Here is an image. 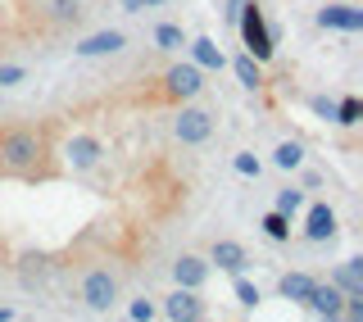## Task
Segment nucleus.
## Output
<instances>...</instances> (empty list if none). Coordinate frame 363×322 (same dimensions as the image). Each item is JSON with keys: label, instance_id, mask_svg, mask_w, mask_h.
<instances>
[{"label": "nucleus", "instance_id": "21", "mask_svg": "<svg viewBox=\"0 0 363 322\" xmlns=\"http://www.w3.org/2000/svg\"><path fill=\"white\" fill-rule=\"evenodd\" d=\"M45 14H50V23L68 28V23H82L86 9H82V0H45Z\"/></svg>", "mask_w": 363, "mask_h": 322}, {"label": "nucleus", "instance_id": "12", "mask_svg": "<svg viewBox=\"0 0 363 322\" xmlns=\"http://www.w3.org/2000/svg\"><path fill=\"white\" fill-rule=\"evenodd\" d=\"M304 309H309V313H318V318H327V322H340V309H345V291H340V286H332V282H318Z\"/></svg>", "mask_w": 363, "mask_h": 322}, {"label": "nucleus", "instance_id": "7", "mask_svg": "<svg viewBox=\"0 0 363 322\" xmlns=\"http://www.w3.org/2000/svg\"><path fill=\"white\" fill-rule=\"evenodd\" d=\"M304 240L309 245H327V240H336V232H340V218H336V209L327 200H304Z\"/></svg>", "mask_w": 363, "mask_h": 322}, {"label": "nucleus", "instance_id": "18", "mask_svg": "<svg viewBox=\"0 0 363 322\" xmlns=\"http://www.w3.org/2000/svg\"><path fill=\"white\" fill-rule=\"evenodd\" d=\"M232 73L241 77L245 91H259V87H264V64H259L255 55H236V60H232Z\"/></svg>", "mask_w": 363, "mask_h": 322}, {"label": "nucleus", "instance_id": "15", "mask_svg": "<svg viewBox=\"0 0 363 322\" xmlns=\"http://www.w3.org/2000/svg\"><path fill=\"white\" fill-rule=\"evenodd\" d=\"M304 159H309V150H304V141H295V136L272 145V168H281V172H300Z\"/></svg>", "mask_w": 363, "mask_h": 322}, {"label": "nucleus", "instance_id": "10", "mask_svg": "<svg viewBox=\"0 0 363 322\" xmlns=\"http://www.w3.org/2000/svg\"><path fill=\"white\" fill-rule=\"evenodd\" d=\"M209 259H204V255H191V250H186V255H177L173 259V286H191V291H204V282H209Z\"/></svg>", "mask_w": 363, "mask_h": 322}, {"label": "nucleus", "instance_id": "26", "mask_svg": "<svg viewBox=\"0 0 363 322\" xmlns=\"http://www.w3.org/2000/svg\"><path fill=\"white\" fill-rule=\"evenodd\" d=\"M28 82V68L23 64H0V91H14Z\"/></svg>", "mask_w": 363, "mask_h": 322}, {"label": "nucleus", "instance_id": "24", "mask_svg": "<svg viewBox=\"0 0 363 322\" xmlns=\"http://www.w3.org/2000/svg\"><path fill=\"white\" fill-rule=\"evenodd\" d=\"M232 168L241 172V177H264V159H259L255 150H236L232 155Z\"/></svg>", "mask_w": 363, "mask_h": 322}, {"label": "nucleus", "instance_id": "16", "mask_svg": "<svg viewBox=\"0 0 363 322\" xmlns=\"http://www.w3.org/2000/svg\"><path fill=\"white\" fill-rule=\"evenodd\" d=\"M313 286L318 277H309V272H286V277L277 282V291H281V300H291V304H309V295H313Z\"/></svg>", "mask_w": 363, "mask_h": 322}, {"label": "nucleus", "instance_id": "29", "mask_svg": "<svg viewBox=\"0 0 363 322\" xmlns=\"http://www.w3.org/2000/svg\"><path fill=\"white\" fill-rule=\"evenodd\" d=\"M123 14H145V9H164L168 0H118Z\"/></svg>", "mask_w": 363, "mask_h": 322}, {"label": "nucleus", "instance_id": "30", "mask_svg": "<svg viewBox=\"0 0 363 322\" xmlns=\"http://www.w3.org/2000/svg\"><path fill=\"white\" fill-rule=\"evenodd\" d=\"M241 5H245V0H227V9H223V14H227V23H236V14H241Z\"/></svg>", "mask_w": 363, "mask_h": 322}, {"label": "nucleus", "instance_id": "19", "mask_svg": "<svg viewBox=\"0 0 363 322\" xmlns=\"http://www.w3.org/2000/svg\"><path fill=\"white\" fill-rule=\"evenodd\" d=\"M327 282L340 286L345 295H350V291H363V259H345V263H340V268H336Z\"/></svg>", "mask_w": 363, "mask_h": 322}, {"label": "nucleus", "instance_id": "5", "mask_svg": "<svg viewBox=\"0 0 363 322\" xmlns=\"http://www.w3.org/2000/svg\"><path fill=\"white\" fill-rule=\"evenodd\" d=\"M232 28L241 32V41H245V55H255L259 64H268V60H272V50H277V37L268 32V23H264V9H259V0H245Z\"/></svg>", "mask_w": 363, "mask_h": 322}, {"label": "nucleus", "instance_id": "20", "mask_svg": "<svg viewBox=\"0 0 363 322\" xmlns=\"http://www.w3.org/2000/svg\"><path fill=\"white\" fill-rule=\"evenodd\" d=\"M304 200H309V195H304V187H281L277 200H272V209L286 213L291 223H295V218H300V209H304Z\"/></svg>", "mask_w": 363, "mask_h": 322}, {"label": "nucleus", "instance_id": "25", "mask_svg": "<svg viewBox=\"0 0 363 322\" xmlns=\"http://www.w3.org/2000/svg\"><path fill=\"white\" fill-rule=\"evenodd\" d=\"M236 300H241V309H259V286L255 282H245V272H236Z\"/></svg>", "mask_w": 363, "mask_h": 322}, {"label": "nucleus", "instance_id": "2", "mask_svg": "<svg viewBox=\"0 0 363 322\" xmlns=\"http://www.w3.org/2000/svg\"><path fill=\"white\" fill-rule=\"evenodd\" d=\"M118 300H123V277L105 259L86 263V268L77 272V304H82L86 313H109Z\"/></svg>", "mask_w": 363, "mask_h": 322}, {"label": "nucleus", "instance_id": "28", "mask_svg": "<svg viewBox=\"0 0 363 322\" xmlns=\"http://www.w3.org/2000/svg\"><path fill=\"white\" fill-rule=\"evenodd\" d=\"M309 109H313L323 123H332V118H336V100H332V96H309Z\"/></svg>", "mask_w": 363, "mask_h": 322}, {"label": "nucleus", "instance_id": "8", "mask_svg": "<svg viewBox=\"0 0 363 322\" xmlns=\"http://www.w3.org/2000/svg\"><path fill=\"white\" fill-rule=\"evenodd\" d=\"M123 50H128V32L123 28H100V32H91V37L73 41L77 60H109V55H123Z\"/></svg>", "mask_w": 363, "mask_h": 322}, {"label": "nucleus", "instance_id": "9", "mask_svg": "<svg viewBox=\"0 0 363 322\" xmlns=\"http://www.w3.org/2000/svg\"><path fill=\"white\" fill-rule=\"evenodd\" d=\"M159 313L173 318V322H200L209 309H204L200 291H191V286H173V291L164 295V304H159Z\"/></svg>", "mask_w": 363, "mask_h": 322}, {"label": "nucleus", "instance_id": "17", "mask_svg": "<svg viewBox=\"0 0 363 322\" xmlns=\"http://www.w3.org/2000/svg\"><path fill=\"white\" fill-rule=\"evenodd\" d=\"M150 41L159 45V50H164V55H177V50H186V32H182L177 28V23H155V32H150Z\"/></svg>", "mask_w": 363, "mask_h": 322}, {"label": "nucleus", "instance_id": "13", "mask_svg": "<svg viewBox=\"0 0 363 322\" xmlns=\"http://www.w3.org/2000/svg\"><path fill=\"white\" fill-rule=\"evenodd\" d=\"M318 28L359 32V28H363V14H359L354 5H345V0H336V5H323V9H318Z\"/></svg>", "mask_w": 363, "mask_h": 322}, {"label": "nucleus", "instance_id": "6", "mask_svg": "<svg viewBox=\"0 0 363 322\" xmlns=\"http://www.w3.org/2000/svg\"><path fill=\"white\" fill-rule=\"evenodd\" d=\"M55 155H60V164L68 172H96L105 164V141H100L96 132H68L60 145H55Z\"/></svg>", "mask_w": 363, "mask_h": 322}, {"label": "nucleus", "instance_id": "33", "mask_svg": "<svg viewBox=\"0 0 363 322\" xmlns=\"http://www.w3.org/2000/svg\"><path fill=\"white\" fill-rule=\"evenodd\" d=\"M82 5H86V0H82Z\"/></svg>", "mask_w": 363, "mask_h": 322}, {"label": "nucleus", "instance_id": "14", "mask_svg": "<svg viewBox=\"0 0 363 322\" xmlns=\"http://www.w3.org/2000/svg\"><path fill=\"white\" fill-rule=\"evenodd\" d=\"M186 50H191V60H196L204 73H223V68H227V55H223V45L213 37H191Z\"/></svg>", "mask_w": 363, "mask_h": 322}, {"label": "nucleus", "instance_id": "3", "mask_svg": "<svg viewBox=\"0 0 363 322\" xmlns=\"http://www.w3.org/2000/svg\"><path fill=\"white\" fill-rule=\"evenodd\" d=\"M177 145H209L213 132H218V113L186 100V105H173V123H168Z\"/></svg>", "mask_w": 363, "mask_h": 322}, {"label": "nucleus", "instance_id": "22", "mask_svg": "<svg viewBox=\"0 0 363 322\" xmlns=\"http://www.w3.org/2000/svg\"><path fill=\"white\" fill-rule=\"evenodd\" d=\"M359 118H363V100L359 96H345V100H336V128H359Z\"/></svg>", "mask_w": 363, "mask_h": 322}, {"label": "nucleus", "instance_id": "32", "mask_svg": "<svg viewBox=\"0 0 363 322\" xmlns=\"http://www.w3.org/2000/svg\"><path fill=\"white\" fill-rule=\"evenodd\" d=\"M9 318H14V309H0V322H9Z\"/></svg>", "mask_w": 363, "mask_h": 322}, {"label": "nucleus", "instance_id": "11", "mask_svg": "<svg viewBox=\"0 0 363 322\" xmlns=\"http://www.w3.org/2000/svg\"><path fill=\"white\" fill-rule=\"evenodd\" d=\"M204 259H209V268H218V272H232V277L250 268V255H245V245H241V240H213V245H209V255H204Z\"/></svg>", "mask_w": 363, "mask_h": 322}, {"label": "nucleus", "instance_id": "27", "mask_svg": "<svg viewBox=\"0 0 363 322\" xmlns=\"http://www.w3.org/2000/svg\"><path fill=\"white\" fill-rule=\"evenodd\" d=\"M128 318H132V322H150V318H159V304L141 295V300H132V304H128Z\"/></svg>", "mask_w": 363, "mask_h": 322}, {"label": "nucleus", "instance_id": "1", "mask_svg": "<svg viewBox=\"0 0 363 322\" xmlns=\"http://www.w3.org/2000/svg\"><path fill=\"white\" fill-rule=\"evenodd\" d=\"M64 172L60 155H55L50 128L37 123H0V177L9 182H55Z\"/></svg>", "mask_w": 363, "mask_h": 322}, {"label": "nucleus", "instance_id": "31", "mask_svg": "<svg viewBox=\"0 0 363 322\" xmlns=\"http://www.w3.org/2000/svg\"><path fill=\"white\" fill-rule=\"evenodd\" d=\"M9 263H14V255H9V245H5V240H0V272H5Z\"/></svg>", "mask_w": 363, "mask_h": 322}, {"label": "nucleus", "instance_id": "23", "mask_svg": "<svg viewBox=\"0 0 363 322\" xmlns=\"http://www.w3.org/2000/svg\"><path fill=\"white\" fill-rule=\"evenodd\" d=\"M259 227H264V236H268V240H291V218H286V213H277V209H268L264 218H259Z\"/></svg>", "mask_w": 363, "mask_h": 322}, {"label": "nucleus", "instance_id": "4", "mask_svg": "<svg viewBox=\"0 0 363 322\" xmlns=\"http://www.w3.org/2000/svg\"><path fill=\"white\" fill-rule=\"evenodd\" d=\"M204 91V68L196 60H177L164 68V77H159V100H168V105H186V100H200Z\"/></svg>", "mask_w": 363, "mask_h": 322}]
</instances>
